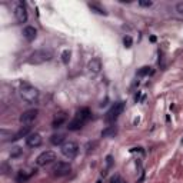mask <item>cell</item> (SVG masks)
<instances>
[{
    "instance_id": "obj_21",
    "label": "cell",
    "mask_w": 183,
    "mask_h": 183,
    "mask_svg": "<svg viewBox=\"0 0 183 183\" xmlns=\"http://www.w3.org/2000/svg\"><path fill=\"white\" fill-rule=\"evenodd\" d=\"M69 60H70V52H69V50H63V53H62V62H63L65 65H67Z\"/></svg>"
},
{
    "instance_id": "obj_26",
    "label": "cell",
    "mask_w": 183,
    "mask_h": 183,
    "mask_svg": "<svg viewBox=\"0 0 183 183\" xmlns=\"http://www.w3.org/2000/svg\"><path fill=\"white\" fill-rule=\"evenodd\" d=\"M139 4L142 7H150L153 4V1L152 0H139Z\"/></svg>"
},
{
    "instance_id": "obj_23",
    "label": "cell",
    "mask_w": 183,
    "mask_h": 183,
    "mask_svg": "<svg viewBox=\"0 0 183 183\" xmlns=\"http://www.w3.org/2000/svg\"><path fill=\"white\" fill-rule=\"evenodd\" d=\"M175 10H176V13L179 14V16H183V1H179L176 4V7H175Z\"/></svg>"
},
{
    "instance_id": "obj_24",
    "label": "cell",
    "mask_w": 183,
    "mask_h": 183,
    "mask_svg": "<svg viewBox=\"0 0 183 183\" xmlns=\"http://www.w3.org/2000/svg\"><path fill=\"white\" fill-rule=\"evenodd\" d=\"M123 43L126 47H132V45H133V40H132L130 36H124L123 37Z\"/></svg>"
},
{
    "instance_id": "obj_3",
    "label": "cell",
    "mask_w": 183,
    "mask_h": 183,
    "mask_svg": "<svg viewBox=\"0 0 183 183\" xmlns=\"http://www.w3.org/2000/svg\"><path fill=\"white\" fill-rule=\"evenodd\" d=\"M53 59V52L49 49H40V50H34V52L29 56L27 62L30 65H43L47 63Z\"/></svg>"
},
{
    "instance_id": "obj_4",
    "label": "cell",
    "mask_w": 183,
    "mask_h": 183,
    "mask_svg": "<svg viewBox=\"0 0 183 183\" xmlns=\"http://www.w3.org/2000/svg\"><path fill=\"white\" fill-rule=\"evenodd\" d=\"M123 110H124L123 102H116V103L107 110V113H106V116H105V122L106 123H110V124L115 123L119 119V116L123 113Z\"/></svg>"
},
{
    "instance_id": "obj_12",
    "label": "cell",
    "mask_w": 183,
    "mask_h": 183,
    "mask_svg": "<svg viewBox=\"0 0 183 183\" xmlns=\"http://www.w3.org/2000/svg\"><path fill=\"white\" fill-rule=\"evenodd\" d=\"M42 142H43V137H42L40 133H30V135L26 137V144L29 147H32V149L39 147L40 144H42Z\"/></svg>"
},
{
    "instance_id": "obj_17",
    "label": "cell",
    "mask_w": 183,
    "mask_h": 183,
    "mask_svg": "<svg viewBox=\"0 0 183 183\" xmlns=\"http://www.w3.org/2000/svg\"><path fill=\"white\" fill-rule=\"evenodd\" d=\"M29 130H30V129H29V126H26V127H22V129H20V130L17 132L13 137H12V140H19V139H22L23 136L27 137L29 135H30V133H29Z\"/></svg>"
},
{
    "instance_id": "obj_14",
    "label": "cell",
    "mask_w": 183,
    "mask_h": 183,
    "mask_svg": "<svg viewBox=\"0 0 183 183\" xmlns=\"http://www.w3.org/2000/svg\"><path fill=\"white\" fill-rule=\"evenodd\" d=\"M50 143L54 144V146H62V144L66 143V135L63 133H54L50 136Z\"/></svg>"
},
{
    "instance_id": "obj_25",
    "label": "cell",
    "mask_w": 183,
    "mask_h": 183,
    "mask_svg": "<svg viewBox=\"0 0 183 183\" xmlns=\"http://www.w3.org/2000/svg\"><path fill=\"white\" fill-rule=\"evenodd\" d=\"M110 183H127V182H124V180L119 176V175H115V176L110 179Z\"/></svg>"
},
{
    "instance_id": "obj_5",
    "label": "cell",
    "mask_w": 183,
    "mask_h": 183,
    "mask_svg": "<svg viewBox=\"0 0 183 183\" xmlns=\"http://www.w3.org/2000/svg\"><path fill=\"white\" fill-rule=\"evenodd\" d=\"M62 155L67 159H74V157L79 155V144L76 142H72V140H69V142H66L65 144H62Z\"/></svg>"
},
{
    "instance_id": "obj_2",
    "label": "cell",
    "mask_w": 183,
    "mask_h": 183,
    "mask_svg": "<svg viewBox=\"0 0 183 183\" xmlns=\"http://www.w3.org/2000/svg\"><path fill=\"white\" fill-rule=\"evenodd\" d=\"M92 119V112L90 109H87V107H82V109H79L76 112V115H74V118L69 122L67 124V129L70 132H76V130H80L83 126H85L89 120Z\"/></svg>"
},
{
    "instance_id": "obj_18",
    "label": "cell",
    "mask_w": 183,
    "mask_h": 183,
    "mask_svg": "<svg viewBox=\"0 0 183 183\" xmlns=\"http://www.w3.org/2000/svg\"><path fill=\"white\" fill-rule=\"evenodd\" d=\"M152 70L149 66H143V67H140L139 70L136 72V74L139 76V77H144V76H147V74H150Z\"/></svg>"
},
{
    "instance_id": "obj_10",
    "label": "cell",
    "mask_w": 183,
    "mask_h": 183,
    "mask_svg": "<svg viewBox=\"0 0 183 183\" xmlns=\"http://www.w3.org/2000/svg\"><path fill=\"white\" fill-rule=\"evenodd\" d=\"M102 70V62L97 57H93V59L87 63V72L90 76H97Z\"/></svg>"
},
{
    "instance_id": "obj_15",
    "label": "cell",
    "mask_w": 183,
    "mask_h": 183,
    "mask_svg": "<svg viewBox=\"0 0 183 183\" xmlns=\"http://www.w3.org/2000/svg\"><path fill=\"white\" fill-rule=\"evenodd\" d=\"M66 119H67L66 113H63V112H62V113H59V115H57L56 118L53 119L52 127H53V129H57V127H60V126H62V124H63V123L66 122Z\"/></svg>"
},
{
    "instance_id": "obj_16",
    "label": "cell",
    "mask_w": 183,
    "mask_h": 183,
    "mask_svg": "<svg viewBox=\"0 0 183 183\" xmlns=\"http://www.w3.org/2000/svg\"><path fill=\"white\" fill-rule=\"evenodd\" d=\"M118 135V127L116 126H107L102 130V137H115Z\"/></svg>"
},
{
    "instance_id": "obj_11",
    "label": "cell",
    "mask_w": 183,
    "mask_h": 183,
    "mask_svg": "<svg viewBox=\"0 0 183 183\" xmlns=\"http://www.w3.org/2000/svg\"><path fill=\"white\" fill-rule=\"evenodd\" d=\"M34 175H36V169H30V170L22 169V170H19L17 175H16V182L17 183H26L27 180H30Z\"/></svg>"
},
{
    "instance_id": "obj_6",
    "label": "cell",
    "mask_w": 183,
    "mask_h": 183,
    "mask_svg": "<svg viewBox=\"0 0 183 183\" xmlns=\"http://www.w3.org/2000/svg\"><path fill=\"white\" fill-rule=\"evenodd\" d=\"M52 172H53V175L57 177L67 176L72 172V164L69 163V162H56V163L53 164Z\"/></svg>"
},
{
    "instance_id": "obj_9",
    "label": "cell",
    "mask_w": 183,
    "mask_h": 183,
    "mask_svg": "<svg viewBox=\"0 0 183 183\" xmlns=\"http://www.w3.org/2000/svg\"><path fill=\"white\" fill-rule=\"evenodd\" d=\"M37 115H39L37 109H29V110H25L20 115L19 120H20V123H23V124H30L37 119Z\"/></svg>"
},
{
    "instance_id": "obj_13",
    "label": "cell",
    "mask_w": 183,
    "mask_h": 183,
    "mask_svg": "<svg viewBox=\"0 0 183 183\" xmlns=\"http://www.w3.org/2000/svg\"><path fill=\"white\" fill-rule=\"evenodd\" d=\"M23 37H25L27 42H33V40L37 37V30L33 26H26L23 29Z\"/></svg>"
},
{
    "instance_id": "obj_8",
    "label": "cell",
    "mask_w": 183,
    "mask_h": 183,
    "mask_svg": "<svg viewBox=\"0 0 183 183\" xmlns=\"http://www.w3.org/2000/svg\"><path fill=\"white\" fill-rule=\"evenodd\" d=\"M54 160H56V153L52 150H45L36 157V164L40 166V167H43V166H47V164L53 163Z\"/></svg>"
},
{
    "instance_id": "obj_20",
    "label": "cell",
    "mask_w": 183,
    "mask_h": 183,
    "mask_svg": "<svg viewBox=\"0 0 183 183\" xmlns=\"http://www.w3.org/2000/svg\"><path fill=\"white\" fill-rule=\"evenodd\" d=\"M22 153H23V149L19 147V146H14L13 149H12V157H19Z\"/></svg>"
},
{
    "instance_id": "obj_22",
    "label": "cell",
    "mask_w": 183,
    "mask_h": 183,
    "mask_svg": "<svg viewBox=\"0 0 183 183\" xmlns=\"http://www.w3.org/2000/svg\"><path fill=\"white\" fill-rule=\"evenodd\" d=\"M90 6V9H93V10H96V13H99V14H106V12H105V9H100V7L97 6V4H89Z\"/></svg>"
},
{
    "instance_id": "obj_1",
    "label": "cell",
    "mask_w": 183,
    "mask_h": 183,
    "mask_svg": "<svg viewBox=\"0 0 183 183\" xmlns=\"http://www.w3.org/2000/svg\"><path fill=\"white\" fill-rule=\"evenodd\" d=\"M19 94L26 103L29 105H36L40 99V92L27 82H20L19 85Z\"/></svg>"
},
{
    "instance_id": "obj_7",
    "label": "cell",
    "mask_w": 183,
    "mask_h": 183,
    "mask_svg": "<svg viewBox=\"0 0 183 183\" xmlns=\"http://www.w3.org/2000/svg\"><path fill=\"white\" fill-rule=\"evenodd\" d=\"M14 17L17 20V23H20V25L27 22V9L23 1H16L14 3Z\"/></svg>"
},
{
    "instance_id": "obj_19",
    "label": "cell",
    "mask_w": 183,
    "mask_h": 183,
    "mask_svg": "<svg viewBox=\"0 0 183 183\" xmlns=\"http://www.w3.org/2000/svg\"><path fill=\"white\" fill-rule=\"evenodd\" d=\"M112 166H113V157L109 155V156L106 157V169H105V172H102V175L103 176H106V173H107V170L110 169Z\"/></svg>"
}]
</instances>
